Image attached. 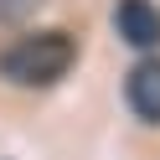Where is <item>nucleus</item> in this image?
I'll return each instance as SVG.
<instances>
[{
    "instance_id": "obj_1",
    "label": "nucleus",
    "mask_w": 160,
    "mask_h": 160,
    "mask_svg": "<svg viewBox=\"0 0 160 160\" xmlns=\"http://www.w3.org/2000/svg\"><path fill=\"white\" fill-rule=\"evenodd\" d=\"M78 42L67 31H26L0 52V78L16 88H52L72 72Z\"/></svg>"
},
{
    "instance_id": "obj_2",
    "label": "nucleus",
    "mask_w": 160,
    "mask_h": 160,
    "mask_svg": "<svg viewBox=\"0 0 160 160\" xmlns=\"http://www.w3.org/2000/svg\"><path fill=\"white\" fill-rule=\"evenodd\" d=\"M114 31L134 52H155L160 47V5L155 0H119L114 5Z\"/></svg>"
},
{
    "instance_id": "obj_3",
    "label": "nucleus",
    "mask_w": 160,
    "mask_h": 160,
    "mask_svg": "<svg viewBox=\"0 0 160 160\" xmlns=\"http://www.w3.org/2000/svg\"><path fill=\"white\" fill-rule=\"evenodd\" d=\"M124 103L139 124H160V57H145V62L129 67L124 78Z\"/></svg>"
}]
</instances>
